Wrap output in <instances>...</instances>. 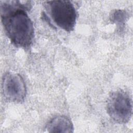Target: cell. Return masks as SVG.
Returning <instances> with one entry per match:
<instances>
[{
    "instance_id": "cell-3",
    "label": "cell",
    "mask_w": 133,
    "mask_h": 133,
    "mask_svg": "<svg viewBox=\"0 0 133 133\" xmlns=\"http://www.w3.org/2000/svg\"><path fill=\"white\" fill-rule=\"evenodd\" d=\"M107 111L109 116L116 123H127L130 119L132 113L131 97L123 90L113 91L108 98Z\"/></svg>"
},
{
    "instance_id": "cell-4",
    "label": "cell",
    "mask_w": 133,
    "mask_h": 133,
    "mask_svg": "<svg viewBox=\"0 0 133 133\" xmlns=\"http://www.w3.org/2000/svg\"><path fill=\"white\" fill-rule=\"evenodd\" d=\"M2 89L5 98L9 102H21L26 96L25 82L22 77L17 73H5L2 77Z\"/></svg>"
},
{
    "instance_id": "cell-5",
    "label": "cell",
    "mask_w": 133,
    "mask_h": 133,
    "mask_svg": "<svg viewBox=\"0 0 133 133\" xmlns=\"http://www.w3.org/2000/svg\"><path fill=\"white\" fill-rule=\"evenodd\" d=\"M46 129L50 132H72L74 127L69 118L61 115L51 119L47 123Z\"/></svg>"
},
{
    "instance_id": "cell-6",
    "label": "cell",
    "mask_w": 133,
    "mask_h": 133,
    "mask_svg": "<svg viewBox=\"0 0 133 133\" xmlns=\"http://www.w3.org/2000/svg\"><path fill=\"white\" fill-rule=\"evenodd\" d=\"M126 14L124 11L116 10L112 14L111 20L115 22L121 28V25L124 24V21L126 19Z\"/></svg>"
},
{
    "instance_id": "cell-2",
    "label": "cell",
    "mask_w": 133,
    "mask_h": 133,
    "mask_svg": "<svg viewBox=\"0 0 133 133\" xmlns=\"http://www.w3.org/2000/svg\"><path fill=\"white\" fill-rule=\"evenodd\" d=\"M46 9L54 23L67 32L74 29L77 12L74 5L69 1H52L46 2Z\"/></svg>"
},
{
    "instance_id": "cell-1",
    "label": "cell",
    "mask_w": 133,
    "mask_h": 133,
    "mask_svg": "<svg viewBox=\"0 0 133 133\" xmlns=\"http://www.w3.org/2000/svg\"><path fill=\"white\" fill-rule=\"evenodd\" d=\"M28 4L20 1H1V17L5 33L12 44L26 49L32 44L34 30L26 12Z\"/></svg>"
}]
</instances>
